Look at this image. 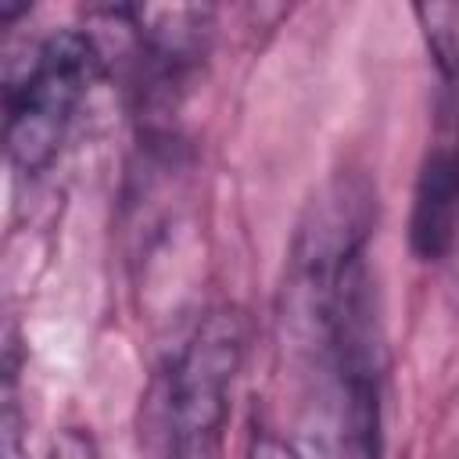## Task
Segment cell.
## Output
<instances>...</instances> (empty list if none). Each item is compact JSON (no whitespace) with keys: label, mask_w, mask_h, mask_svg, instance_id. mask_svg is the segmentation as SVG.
Wrapping results in <instances>:
<instances>
[{"label":"cell","mask_w":459,"mask_h":459,"mask_svg":"<svg viewBox=\"0 0 459 459\" xmlns=\"http://www.w3.org/2000/svg\"><path fill=\"white\" fill-rule=\"evenodd\" d=\"M244 344V316L219 305L154 369L140 398V448L147 459H222Z\"/></svg>","instance_id":"6da1fadb"},{"label":"cell","mask_w":459,"mask_h":459,"mask_svg":"<svg viewBox=\"0 0 459 459\" xmlns=\"http://www.w3.org/2000/svg\"><path fill=\"white\" fill-rule=\"evenodd\" d=\"M104 68L108 65L93 36L82 29H65L39 39L29 57L7 72L4 140L18 172L36 176L57 158L82 100Z\"/></svg>","instance_id":"7a4b0ae2"},{"label":"cell","mask_w":459,"mask_h":459,"mask_svg":"<svg viewBox=\"0 0 459 459\" xmlns=\"http://www.w3.org/2000/svg\"><path fill=\"white\" fill-rule=\"evenodd\" d=\"M459 226V151L452 143H437L427 151L409 215V247L420 262H437L455 244Z\"/></svg>","instance_id":"3957f363"},{"label":"cell","mask_w":459,"mask_h":459,"mask_svg":"<svg viewBox=\"0 0 459 459\" xmlns=\"http://www.w3.org/2000/svg\"><path fill=\"white\" fill-rule=\"evenodd\" d=\"M416 18L423 25L427 47L445 75L459 72V4H420Z\"/></svg>","instance_id":"277c9868"},{"label":"cell","mask_w":459,"mask_h":459,"mask_svg":"<svg viewBox=\"0 0 459 459\" xmlns=\"http://www.w3.org/2000/svg\"><path fill=\"white\" fill-rule=\"evenodd\" d=\"M50 459H97V452H93L90 434H82V430H65V434L54 441Z\"/></svg>","instance_id":"5b68a950"}]
</instances>
